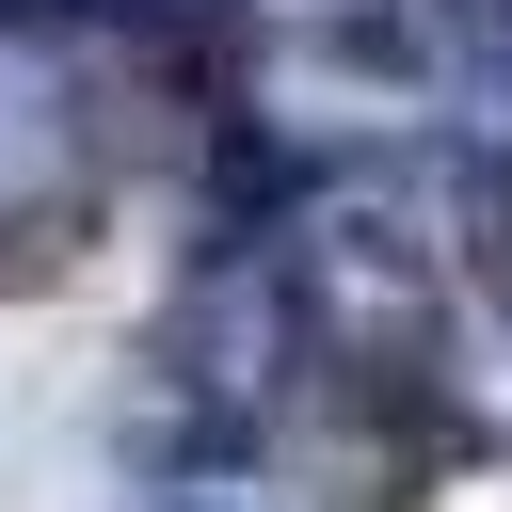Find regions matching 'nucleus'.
<instances>
[{"instance_id": "2", "label": "nucleus", "mask_w": 512, "mask_h": 512, "mask_svg": "<svg viewBox=\"0 0 512 512\" xmlns=\"http://www.w3.org/2000/svg\"><path fill=\"white\" fill-rule=\"evenodd\" d=\"M480 256H496V304H512V192L480 176Z\"/></svg>"}, {"instance_id": "1", "label": "nucleus", "mask_w": 512, "mask_h": 512, "mask_svg": "<svg viewBox=\"0 0 512 512\" xmlns=\"http://www.w3.org/2000/svg\"><path fill=\"white\" fill-rule=\"evenodd\" d=\"M64 256H80V224H64V208H0V288H48Z\"/></svg>"}]
</instances>
